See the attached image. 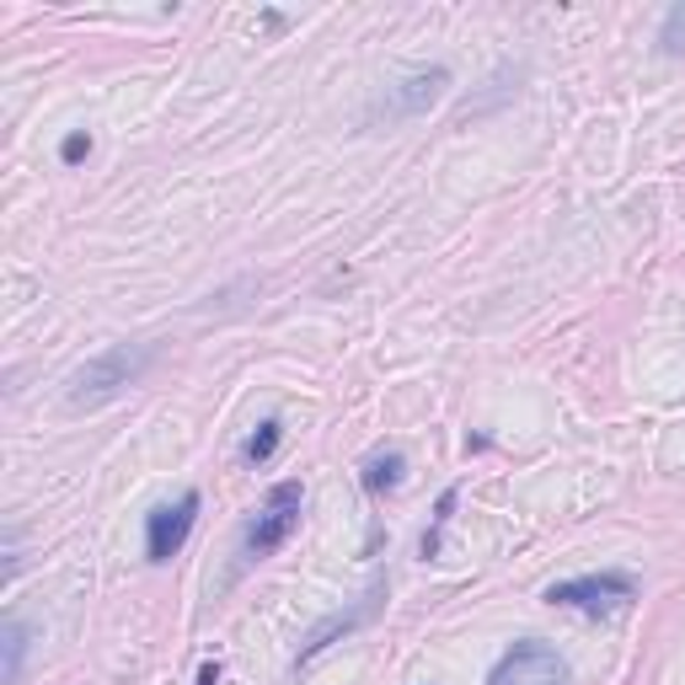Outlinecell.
Segmentation results:
<instances>
[{
    "mask_svg": "<svg viewBox=\"0 0 685 685\" xmlns=\"http://www.w3.org/2000/svg\"><path fill=\"white\" fill-rule=\"evenodd\" d=\"M156 360V349L151 343H119V349H108V354H97V360H86L76 375H70V407H102L113 402L123 386H134L140 375H145V364Z\"/></svg>",
    "mask_w": 685,
    "mask_h": 685,
    "instance_id": "1",
    "label": "cell"
},
{
    "mask_svg": "<svg viewBox=\"0 0 685 685\" xmlns=\"http://www.w3.org/2000/svg\"><path fill=\"white\" fill-rule=\"evenodd\" d=\"M300 504H306L300 483H274V487H268V504H263V515L246 524V563H263V557H274L284 541L295 535V524H300Z\"/></svg>",
    "mask_w": 685,
    "mask_h": 685,
    "instance_id": "2",
    "label": "cell"
},
{
    "mask_svg": "<svg viewBox=\"0 0 685 685\" xmlns=\"http://www.w3.org/2000/svg\"><path fill=\"white\" fill-rule=\"evenodd\" d=\"M546 600L567 605V610H589V616H610V610H627L638 600V578H627V573H584V578L552 584Z\"/></svg>",
    "mask_w": 685,
    "mask_h": 685,
    "instance_id": "3",
    "label": "cell"
},
{
    "mask_svg": "<svg viewBox=\"0 0 685 685\" xmlns=\"http://www.w3.org/2000/svg\"><path fill=\"white\" fill-rule=\"evenodd\" d=\"M487 685H567V664L557 648L546 643H515L498 664H493V675H487Z\"/></svg>",
    "mask_w": 685,
    "mask_h": 685,
    "instance_id": "4",
    "label": "cell"
},
{
    "mask_svg": "<svg viewBox=\"0 0 685 685\" xmlns=\"http://www.w3.org/2000/svg\"><path fill=\"white\" fill-rule=\"evenodd\" d=\"M199 493H183L177 504H162V509H151L145 515V557L151 563H172L177 552H183V541H188V530L199 520Z\"/></svg>",
    "mask_w": 685,
    "mask_h": 685,
    "instance_id": "5",
    "label": "cell"
},
{
    "mask_svg": "<svg viewBox=\"0 0 685 685\" xmlns=\"http://www.w3.org/2000/svg\"><path fill=\"white\" fill-rule=\"evenodd\" d=\"M450 86V70H418V76H407V81L386 86L375 102H369V119H418V113H429L434 102H440V91Z\"/></svg>",
    "mask_w": 685,
    "mask_h": 685,
    "instance_id": "6",
    "label": "cell"
},
{
    "mask_svg": "<svg viewBox=\"0 0 685 685\" xmlns=\"http://www.w3.org/2000/svg\"><path fill=\"white\" fill-rule=\"evenodd\" d=\"M375 600H380V589H375V595H364V600L354 605V610H338V616H327V621H317V627L306 632V643H300V664H306V659H317V653H322V648L332 643V638H349V632L360 627L364 616L375 610Z\"/></svg>",
    "mask_w": 685,
    "mask_h": 685,
    "instance_id": "7",
    "label": "cell"
},
{
    "mask_svg": "<svg viewBox=\"0 0 685 685\" xmlns=\"http://www.w3.org/2000/svg\"><path fill=\"white\" fill-rule=\"evenodd\" d=\"M402 472H407V455L402 450H380V455H369L364 461V493H391V487H402Z\"/></svg>",
    "mask_w": 685,
    "mask_h": 685,
    "instance_id": "8",
    "label": "cell"
},
{
    "mask_svg": "<svg viewBox=\"0 0 685 685\" xmlns=\"http://www.w3.org/2000/svg\"><path fill=\"white\" fill-rule=\"evenodd\" d=\"M284 440V423L279 418H268V423H257V434L242 444V461L246 466H263V461H274V450H279Z\"/></svg>",
    "mask_w": 685,
    "mask_h": 685,
    "instance_id": "9",
    "label": "cell"
},
{
    "mask_svg": "<svg viewBox=\"0 0 685 685\" xmlns=\"http://www.w3.org/2000/svg\"><path fill=\"white\" fill-rule=\"evenodd\" d=\"M0 638H5V685H16V681H22V659H27V627L11 616Z\"/></svg>",
    "mask_w": 685,
    "mask_h": 685,
    "instance_id": "10",
    "label": "cell"
},
{
    "mask_svg": "<svg viewBox=\"0 0 685 685\" xmlns=\"http://www.w3.org/2000/svg\"><path fill=\"white\" fill-rule=\"evenodd\" d=\"M659 54L681 59L685 54V5H670L664 11V27H659Z\"/></svg>",
    "mask_w": 685,
    "mask_h": 685,
    "instance_id": "11",
    "label": "cell"
},
{
    "mask_svg": "<svg viewBox=\"0 0 685 685\" xmlns=\"http://www.w3.org/2000/svg\"><path fill=\"white\" fill-rule=\"evenodd\" d=\"M450 509H455V487L440 498V509H434V530L423 535V557H440V530L450 524Z\"/></svg>",
    "mask_w": 685,
    "mask_h": 685,
    "instance_id": "12",
    "label": "cell"
},
{
    "mask_svg": "<svg viewBox=\"0 0 685 685\" xmlns=\"http://www.w3.org/2000/svg\"><path fill=\"white\" fill-rule=\"evenodd\" d=\"M91 156V134L86 129H76V134H65V145H59V162L65 166H76V162H86Z\"/></svg>",
    "mask_w": 685,
    "mask_h": 685,
    "instance_id": "13",
    "label": "cell"
},
{
    "mask_svg": "<svg viewBox=\"0 0 685 685\" xmlns=\"http://www.w3.org/2000/svg\"><path fill=\"white\" fill-rule=\"evenodd\" d=\"M199 685H220V664H214V659L199 670Z\"/></svg>",
    "mask_w": 685,
    "mask_h": 685,
    "instance_id": "14",
    "label": "cell"
}]
</instances>
